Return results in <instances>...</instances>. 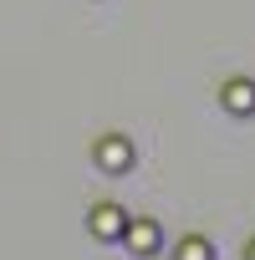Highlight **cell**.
<instances>
[{
  "instance_id": "obj_1",
  "label": "cell",
  "mask_w": 255,
  "mask_h": 260,
  "mask_svg": "<svg viewBox=\"0 0 255 260\" xmlns=\"http://www.w3.org/2000/svg\"><path fill=\"white\" fill-rule=\"evenodd\" d=\"M122 245L133 250V255H143V260H148V255H158V250H164V230H158L153 219H128Z\"/></svg>"
},
{
  "instance_id": "obj_2",
  "label": "cell",
  "mask_w": 255,
  "mask_h": 260,
  "mask_svg": "<svg viewBox=\"0 0 255 260\" xmlns=\"http://www.w3.org/2000/svg\"><path fill=\"white\" fill-rule=\"evenodd\" d=\"M97 169L102 174H128V169H133V143H128V138H102L97 143Z\"/></svg>"
},
{
  "instance_id": "obj_3",
  "label": "cell",
  "mask_w": 255,
  "mask_h": 260,
  "mask_svg": "<svg viewBox=\"0 0 255 260\" xmlns=\"http://www.w3.org/2000/svg\"><path fill=\"white\" fill-rule=\"evenodd\" d=\"M87 230H92L97 240H122V230H128V214H122L117 204H92V214H87Z\"/></svg>"
},
{
  "instance_id": "obj_4",
  "label": "cell",
  "mask_w": 255,
  "mask_h": 260,
  "mask_svg": "<svg viewBox=\"0 0 255 260\" xmlns=\"http://www.w3.org/2000/svg\"><path fill=\"white\" fill-rule=\"evenodd\" d=\"M219 97H225V107H230V112H240V117H245V112H255V82H250V77L225 82V92H219Z\"/></svg>"
},
{
  "instance_id": "obj_5",
  "label": "cell",
  "mask_w": 255,
  "mask_h": 260,
  "mask_svg": "<svg viewBox=\"0 0 255 260\" xmlns=\"http://www.w3.org/2000/svg\"><path fill=\"white\" fill-rule=\"evenodd\" d=\"M174 260H214V245H209L204 235H184L179 250H174Z\"/></svg>"
},
{
  "instance_id": "obj_6",
  "label": "cell",
  "mask_w": 255,
  "mask_h": 260,
  "mask_svg": "<svg viewBox=\"0 0 255 260\" xmlns=\"http://www.w3.org/2000/svg\"><path fill=\"white\" fill-rule=\"evenodd\" d=\"M245 260H255V240H250V250H245Z\"/></svg>"
}]
</instances>
